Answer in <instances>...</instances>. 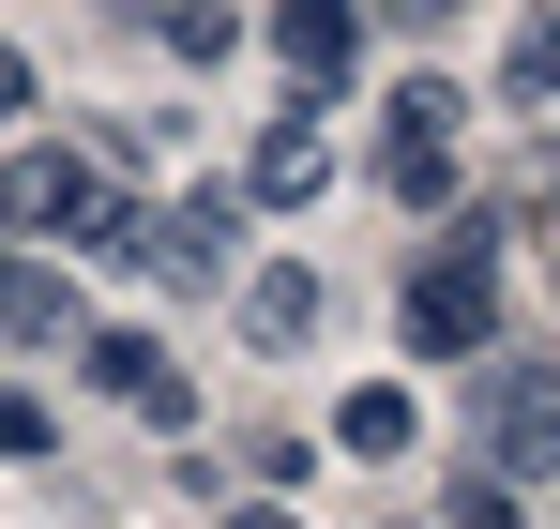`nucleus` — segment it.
Here are the masks:
<instances>
[{
    "label": "nucleus",
    "mask_w": 560,
    "mask_h": 529,
    "mask_svg": "<svg viewBox=\"0 0 560 529\" xmlns=\"http://www.w3.org/2000/svg\"><path fill=\"white\" fill-rule=\"evenodd\" d=\"M409 349L424 363H500V227H455L409 272Z\"/></svg>",
    "instance_id": "f257e3e1"
},
{
    "label": "nucleus",
    "mask_w": 560,
    "mask_h": 529,
    "mask_svg": "<svg viewBox=\"0 0 560 529\" xmlns=\"http://www.w3.org/2000/svg\"><path fill=\"white\" fill-rule=\"evenodd\" d=\"M469 424L500 469H560V363H469Z\"/></svg>",
    "instance_id": "f03ea898"
},
{
    "label": "nucleus",
    "mask_w": 560,
    "mask_h": 529,
    "mask_svg": "<svg viewBox=\"0 0 560 529\" xmlns=\"http://www.w3.org/2000/svg\"><path fill=\"white\" fill-rule=\"evenodd\" d=\"M137 272H167V287H228V272H243V197H228V181L167 197L152 243H137Z\"/></svg>",
    "instance_id": "7ed1b4c3"
},
{
    "label": "nucleus",
    "mask_w": 560,
    "mask_h": 529,
    "mask_svg": "<svg viewBox=\"0 0 560 529\" xmlns=\"http://www.w3.org/2000/svg\"><path fill=\"white\" fill-rule=\"evenodd\" d=\"M378 181L409 197V212H440L455 197V91L424 77V91H394V137H378Z\"/></svg>",
    "instance_id": "20e7f679"
},
{
    "label": "nucleus",
    "mask_w": 560,
    "mask_h": 529,
    "mask_svg": "<svg viewBox=\"0 0 560 529\" xmlns=\"http://www.w3.org/2000/svg\"><path fill=\"white\" fill-rule=\"evenodd\" d=\"M92 212H106L92 152H0V227H92Z\"/></svg>",
    "instance_id": "39448f33"
},
{
    "label": "nucleus",
    "mask_w": 560,
    "mask_h": 529,
    "mask_svg": "<svg viewBox=\"0 0 560 529\" xmlns=\"http://www.w3.org/2000/svg\"><path fill=\"white\" fill-rule=\"evenodd\" d=\"M92 378L121 393V409H137V424H197V378L152 349V333H92Z\"/></svg>",
    "instance_id": "423d86ee"
},
{
    "label": "nucleus",
    "mask_w": 560,
    "mask_h": 529,
    "mask_svg": "<svg viewBox=\"0 0 560 529\" xmlns=\"http://www.w3.org/2000/svg\"><path fill=\"white\" fill-rule=\"evenodd\" d=\"M318 318H334V287H318V272H303V258H273V272H243V333H258V349H303Z\"/></svg>",
    "instance_id": "0eeeda50"
},
{
    "label": "nucleus",
    "mask_w": 560,
    "mask_h": 529,
    "mask_svg": "<svg viewBox=\"0 0 560 529\" xmlns=\"http://www.w3.org/2000/svg\"><path fill=\"white\" fill-rule=\"evenodd\" d=\"M318 181H334V137H318V121H303V106H288L273 137H258V152H243V181H228V197H318Z\"/></svg>",
    "instance_id": "6e6552de"
},
{
    "label": "nucleus",
    "mask_w": 560,
    "mask_h": 529,
    "mask_svg": "<svg viewBox=\"0 0 560 529\" xmlns=\"http://www.w3.org/2000/svg\"><path fill=\"white\" fill-rule=\"evenodd\" d=\"M273 46H288V77H349V61H364V15H349V0H288Z\"/></svg>",
    "instance_id": "1a4fd4ad"
},
{
    "label": "nucleus",
    "mask_w": 560,
    "mask_h": 529,
    "mask_svg": "<svg viewBox=\"0 0 560 529\" xmlns=\"http://www.w3.org/2000/svg\"><path fill=\"white\" fill-rule=\"evenodd\" d=\"M0 333H31V349H46V333H77V287H61L46 258H15V243H0Z\"/></svg>",
    "instance_id": "9d476101"
},
{
    "label": "nucleus",
    "mask_w": 560,
    "mask_h": 529,
    "mask_svg": "<svg viewBox=\"0 0 560 529\" xmlns=\"http://www.w3.org/2000/svg\"><path fill=\"white\" fill-rule=\"evenodd\" d=\"M409 424H424V409H409L394 378H364V393L334 409V439H349V454H409Z\"/></svg>",
    "instance_id": "9b49d317"
},
{
    "label": "nucleus",
    "mask_w": 560,
    "mask_h": 529,
    "mask_svg": "<svg viewBox=\"0 0 560 529\" xmlns=\"http://www.w3.org/2000/svg\"><path fill=\"white\" fill-rule=\"evenodd\" d=\"M500 77H515V106H560V15L515 31V61H500Z\"/></svg>",
    "instance_id": "f8f14e48"
},
{
    "label": "nucleus",
    "mask_w": 560,
    "mask_h": 529,
    "mask_svg": "<svg viewBox=\"0 0 560 529\" xmlns=\"http://www.w3.org/2000/svg\"><path fill=\"white\" fill-rule=\"evenodd\" d=\"M0 454H46V409H31L15 378H0Z\"/></svg>",
    "instance_id": "ddd939ff"
},
{
    "label": "nucleus",
    "mask_w": 560,
    "mask_h": 529,
    "mask_svg": "<svg viewBox=\"0 0 560 529\" xmlns=\"http://www.w3.org/2000/svg\"><path fill=\"white\" fill-rule=\"evenodd\" d=\"M0 121H31V61L15 46H0Z\"/></svg>",
    "instance_id": "4468645a"
},
{
    "label": "nucleus",
    "mask_w": 560,
    "mask_h": 529,
    "mask_svg": "<svg viewBox=\"0 0 560 529\" xmlns=\"http://www.w3.org/2000/svg\"><path fill=\"white\" fill-rule=\"evenodd\" d=\"M228 529H288V515H228Z\"/></svg>",
    "instance_id": "2eb2a0df"
}]
</instances>
